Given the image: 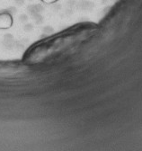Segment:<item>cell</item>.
<instances>
[{
  "label": "cell",
  "instance_id": "3",
  "mask_svg": "<svg viewBox=\"0 0 142 151\" xmlns=\"http://www.w3.org/2000/svg\"><path fill=\"white\" fill-rule=\"evenodd\" d=\"M26 10H27V13L29 14L30 15H34L35 14H37V12H36V9H35V5H29L27 7V8H26Z\"/></svg>",
  "mask_w": 142,
  "mask_h": 151
},
{
  "label": "cell",
  "instance_id": "6",
  "mask_svg": "<svg viewBox=\"0 0 142 151\" xmlns=\"http://www.w3.org/2000/svg\"><path fill=\"white\" fill-rule=\"evenodd\" d=\"M19 20L21 23H26L28 22V20H29V17H28V15H25V14H22V15L19 16Z\"/></svg>",
  "mask_w": 142,
  "mask_h": 151
},
{
  "label": "cell",
  "instance_id": "8",
  "mask_svg": "<svg viewBox=\"0 0 142 151\" xmlns=\"http://www.w3.org/2000/svg\"><path fill=\"white\" fill-rule=\"evenodd\" d=\"M35 5V9H36V12H37V14H41V12L43 11V7L41 5V4H36Z\"/></svg>",
  "mask_w": 142,
  "mask_h": 151
},
{
  "label": "cell",
  "instance_id": "4",
  "mask_svg": "<svg viewBox=\"0 0 142 151\" xmlns=\"http://www.w3.org/2000/svg\"><path fill=\"white\" fill-rule=\"evenodd\" d=\"M5 13L8 14L11 16H13V15H15L17 13V9L15 7H9L8 8L5 9Z\"/></svg>",
  "mask_w": 142,
  "mask_h": 151
},
{
  "label": "cell",
  "instance_id": "1",
  "mask_svg": "<svg viewBox=\"0 0 142 151\" xmlns=\"http://www.w3.org/2000/svg\"><path fill=\"white\" fill-rule=\"evenodd\" d=\"M12 19L11 15L7 13L0 14V27L2 28H7L11 25Z\"/></svg>",
  "mask_w": 142,
  "mask_h": 151
},
{
  "label": "cell",
  "instance_id": "5",
  "mask_svg": "<svg viewBox=\"0 0 142 151\" xmlns=\"http://www.w3.org/2000/svg\"><path fill=\"white\" fill-rule=\"evenodd\" d=\"M42 31H43V33H47V34H51V33H54V29L51 26H50V25H47V26L43 27Z\"/></svg>",
  "mask_w": 142,
  "mask_h": 151
},
{
  "label": "cell",
  "instance_id": "7",
  "mask_svg": "<svg viewBox=\"0 0 142 151\" xmlns=\"http://www.w3.org/2000/svg\"><path fill=\"white\" fill-rule=\"evenodd\" d=\"M23 30L25 32H31L33 30V25L32 23H25V25L23 26Z\"/></svg>",
  "mask_w": 142,
  "mask_h": 151
},
{
  "label": "cell",
  "instance_id": "10",
  "mask_svg": "<svg viewBox=\"0 0 142 151\" xmlns=\"http://www.w3.org/2000/svg\"><path fill=\"white\" fill-rule=\"evenodd\" d=\"M15 3L17 5L21 7V5H23V4H24V0H15Z\"/></svg>",
  "mask_w": 142,
  "mask_h": 151
},
{
  "label": "cell",
  "instance_id": "2",
  "mask_svg": "<svg viewBox=\"0 0 142 151\" xmlns=\"http://www.w3.org/2000/svg\"><path fill=\"white\" fill-rule=\"evenodd\" d=\"M33 20L37 24H41L43 23V16L41 14H35L34 15H33Z\"/></svg>",
  "mask_w": 142,
  "mask_h": 151
},
{
  "label": "cell",
  "instance_id": "9",
  "mask_svg": "<svg viewBox=\"0 0 142 151\" xmlns=\"http://www.w3.org/2000/svg\"><path fill=\"white\" fill-rule=\"evenodd\" d=\"M51 8H52L55 12H57V11H59V9L61 8V7H60V5H57V4H55V5H53L52 7H51Z\"/></svg>",
  "mask_w": 142,
  "mask_h": 151
}]
</instances>
